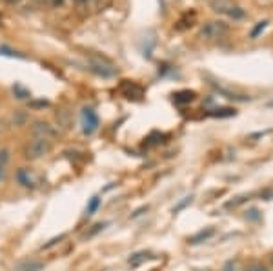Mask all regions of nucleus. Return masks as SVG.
<instances>
[{
  "instance_id": "obj_11",
  "label": "nucleus",
  "mask_w": 273,
  "mask_h": 271,
  "mask_svg": "<svg viewBox=\"0 0 273 271\" xmlns=\"http://www.w3.org/2000/svg\"><path fill=\"white\" fill-rule=\"evenodd\" d=\"M55 118H56V124H58L62 129H70L71 127V113L68 110H64V108L56 111Z\"/></svg>"
},
{
  "instance_id": "obj_2",
  "label": "nucleus",
  "mask_w": 273,
  "mask_h": 271,
  "mask_svg": "<svg viewBox=\"0 0 273 271\" xmlns=\"http://www.w3.org/2000/svg\"><path fill=\"white\" fill-rule=\"evenodd\" d=\"M51 149H53V140L39 139V137H35V139L27 144L26 155H24V157H26L27 160H39V158H42V157H46V155L51 153Z\"/></svg>"
},
{
  "instance_id": "obj_25",
  "label": "nucleus",
  "mask_w": 273,
  "mask_h": 271,
  "mask_svg": "<svg viewBox=\"0 0 273 271\" xmlns=\"http://www.w3.org/2000/svg\"><path fill=\"white\" fill-rule=\"evenodd\" d=\"M191 198H193V197H186V200H184V202H180V204H178V206H177V208H175L173 211H178V210H182V208H184V206H186V204H190V202H191Z\"/></svg>"
},
{
  "instance_id": "obj_3",
  "label": "nucleus",
  "mask_w": 273,
  "mask_h": 271,
  "mask_svg": "<svg viewBox=\"0 0 273 271\" xmlns=\"http://www.w3.org/2000/svg\"><path fill=\"white\" fill-rule=\"evenodd\" d=\"M228 24L222 22V20H209L206 22L202 27H200V37L206 40H219V39H224L228 35Z\"/></svg>"
},
{
  "instance_id": "obj_4",
  "label": "nucleus",
  "mask_w": 273,
  "mask_h": 271,
  "mask_svg": "<svg viewBox=\"0 0 273 271\" xmlns=\"http://www.w3.org/2000/svg\"><path fill=\"white\" fill-rule=\"evenodd\" d=\"M211 9L219 15H226V17L238 20L244 17V9L238 8L233 0H211Z\"/></svg>"
},
{
  "instance_id": "obj_20",
  "label": "nucleus",
  "mask_w": 273,
  "mask_h": 271,
  "mask_svg": "<svg viewBox=\"0 0 273 271\" xmlns=\"http://www.w3.org/2000/svg\"><path fill=\"white\" fill-rule=\"evenodd\" d=\"M0 55H8V57H20V58H24V55H18L17 51H13V49H8V48H0Z\"/></svg>"
},
{
  "instance_id": "obj_1",
  "label": "nucleus",
  "mask_w": 273,
  "mask_h": 271,
  "mask_svg": "<svg viewBox=\"0 0 273 271\" xmlns=\"http://www.w3.org/2000/svg\"><path fill=\"white\" fill-rule=\"evenodd\" d=\"M86 60H87V70L93 71L99 77H102V79H113L117 75V66L113 62H109L108 58L97 55V53H87Z\"/></svg>"
},
{
  "instance_id": "obj_24",
  "label": "nucleus",
  "mask_w": 273,
  "mask_h": 271,
  "mask_svg": "<svg viewBox=\"0 0 273 271\" xmlns=\"http://www.w3.org/2000/svg\"><path fill=\"white\" fill-rule=\"evenodd\" d=\"M8 149H2V151H0V166H4L6 162H8Z\"/></svg>"
},
{
  "instance_id": "obj_12",
  "label": "nucleus",
  "mask_w": 273,
  "mask_h": 271,
  "mask_svg": "<svg viewBox=\"0 0 273 271\" xmlns=\"http://www.w3.org/2000/svg\"><path fill=\"white\" fill-rule=\"evenodd\" d=\"M213 233H215V229H213V227H208L206 231H204V229H202V231H199V233H197V235L190 236V239H188V242H190V244H200V242L208 241V239L213 235Z\"/></svg>"
},
{
  "instance_id": "obj_21",
  "label": "nucleus",
  "mask_w": 273,
  "mask_h": 271,
  "mask_svg": "<svg viewBox=\"0 0 273 271\" xmlns=\"http://www.w3.org/2000/svg\"><path fill=\"white\" fill-rule=\"evenodd\" d=\"M64 239H66V235H58V236H55V239H51V241H49L48 244H44V246H42V249H49V248H51V246H55L56 242L64 241Z\"/></svg>"
},
{
  "instance_id": "obj_26",
  "label": "nucleus",
  "mask_w": 273,
  "mask_h": 271,
  "mask_svg": "<svg viewBox=\"0 0 273 271\" xmlns=\"http://www.w3.org/2000/svg\"><path fill=\"white\" fill-rule=\"evenodd\" d=\"M33 108H46V106H49V102L48 100H40V102H33Z\"/></svg>"
},
{
  "instance_id": "obj_19",
  "label": "nucleus",
  "mask_w": 273,
  "mask_h": 271,
  "mask_svg": "<svg viewBox=\"0 0 273 271\" xmlns=\"http://www.w3.org/2000/svg\"><path fill=\"white\" fill-rule=\"evenodd\" d=\"M266 26H268V20H262V22H259L255 27H253V31H252V39H257V37L262 33V31L266 29Z\"/></svg>"
},
{
  "instance_id": "obj_16",
  "label": "nucleus",
  "mask_w": 273,
  "mask_h": 271,
  "mask_svg": "<svg viewBox=\"0 0 273 271\" xmlns=\"http://www.w3.org/2000/svg\"><path fill=\"white\" fill-rule=\"evenodd\" d=\"M244 271H269V267L266 264L259 262V260H253V262H250L244 267Z\"/></svg>"
},
{
  "instance_id": "obj_34",
  "label": "nucleus",
  "mask_w": 273,
  "mask_h": 271,
  "mask_svg": "<svg viewBox=\"0 0 273 271\" xmlns=\"http://www.w3.org/2000/svg\"><path fill=\"white\" fill-rule=\"evenodd\" d=\"M269 108H273V100H271V102H269Z\"/></svg>"
},
{
  "instance_id": "obj_22",
  "label": "nucleus",
  "mask_w": 273,
  "mask_h": 271,
  "mask_svg": "<svg viewBox=\"0 0 273 271\" xmlns=\"http://www.w3.org/2000/svg\"><path fill=\"white\" fill-rule=\"evenodd\" d=\"M221 271H237V262L235 260H228V262H224Z\"/></svg>"
},
{
  "instance_id": "obj_17",
  "label": "nucleus",
  "mask_w": 273,
  "mask_h": 271,
  "mask_svg": "<svg viewBox=\"0 0 273 271\" xmlns=\"http://www.w3.org/2000/svg\"><path fill=\"white\" fill-rule=\"evenodd\" d=\"M13 93L17 95V98H20V100H24V98H29V96H31V93L27 91V89L22 88L20 84H15V86H13Z\"/></svg>"
},
{
  "instance_id": "obj_32",
  "label": "nucleus",
  "mask_w": 273,
  "mask_h": 271,
  "mask_svg": "<svg viewBox=\"0 0 273 271\" xmlns=\"http://www.w3.org/2000/svg\"><path fill=\"white\" fill-rule=\"evenodd\" d=\"M269 262H271V266H273V251L269 253Z\"/></svg>"
},
{
  "instance_id": "obj_14",
  "label": "nucleus",
  "mask_w": 273,
  "mask_h": 271,
  "mask_svg": "<svg viewBox=\"0 0 273 271\" xmlns=\"http://www.w3.org/2000/svg\"><path fill=\"white\" fill-rule=\"evenodd\" d=\"M215 89H217V91L221 93L222 96H226V98H230V100H250V96H246V95H237V93L228 91V89L221 88V86H215Z\"/></svg>"
},
{
  "instance_id": "obj_5",
  "label": "nucleus",
  "mask_w": 273,
  "mask_h": 271,
  "mask_svg": "<svg viewBox=\"0 0 273 271\" xmlns=\"http://www.w3.org/2000/svg\"><path fill=\"white\" fill-rule=\"evenodd\" d=\"M80 126H82L84 135H87V137L93 135L100 126L99 115L91 110V108H84L82 113H80Z\"/></svg>"
},
{
  "instance_id": "obj_8",
  "label": "nucleus",
  "mask_w": 273,
  "mask_h": 271,
  "mask_svg": "<svg viewBox=\"0 0 273 271\" xmlns=\"http://www.w3.org/2000/svg\"><path fill=\"white\" fill-rule=\"evenodd\" d=\"M120 91L122 95L126 96V98H133V100H140L144 95V89L140 88V86H137L135 82H131V80H124L120 86Z\"/></svg>"
},
{
  "instance_id": "obj_10",
  "label": "nucleus",
  "mask_w": 273,
  "mask_h": 271,
  "mask_svg": "<svg viewBox=\"0 0 273 271\" xmlns=\"http://www.w3.org/2000/svg\"><path fill=\"white\" fill-rule=\"evenodd\" d=\"M44 269V262H40V260H24V262H20L17 267H15V271H42Z\"/></svg>"
},
{
  "instance_id": "obj_23",
  "label": "nucleus",
  "mask_w": 273,
  "mask_h": 271,
  "mask_svg": "<svg viewBox=\"0 0 273 271\" xmlns=\"http://www.w3.org/2000/svg\"><path fill=\"white\" fill-rule=\"evenodd\" d=\"M106 227V222H99V224H95V226H93V229H91L89 233H86V236H93L95 235V233H99L100 229H104Z\"/></svg>"
},
{
  "instance_id": "obj_6",
  "label": "nucleus",
  "mask_w": 273,
  "mask_h": 271,
  "mask_svg": "<svg viewBox=\"0 0 273 271\" xmlns=\"http://www.w3.org/2000/svg\"><path fill=\"white\" fill-rule=\"evenodd\" d=\"M31 133H33V137L49 140H53L56 137V129L49 122H46V120H35L31 124Z\"/></svg>"
},
{
  "instance_id": "obj_29",
  "label": "nucleus",
  "mask_w": 273,
  "mask_h": 271,
  "mask_svg": "<svg viewBox=\"0 0 273 271\" xmlns=\"http://www.w3.org/2000/svg\"><path fill=\"white\" fill-rule=\"evenodd\" d=\"M6 179V170H4V166H0V182Z\"/></svg>"
},
{
  "instance_id": "obj_15",
  "label": "nucleus",
  "mask_w": 273,
  "mask_h": 271,
  "mask_svg": "<svg viewBox=\"0 0 273 271\" xmlns=\"http://www.w3.org/2000/svg\"><path fill=\"white\" fill-rule=\"evenodd\" d=\"M99 206H100V197H91L89 198V202H87V206H86V215L87 217H91V215H95L97 213V210H99Z\"/></svg>"
},
{
  "instance_id": "obj_28",
  "label": "nucleus",
  "mask_w": 273,
  "mask_h": 271,
  "mask_svg": "<svg viewBox=\"0 0 273 271\" xmlns=\"http://www.w3.org/2000/svg\"><path fill=\"white\" fill-rule=\"evenodd\" d=\"M62 4H64V0H53L51 8H58V6H62Z\"/></svg>"
},
{
  "instance_id": "obj_27",
  "label": "nucleus",
  "mask_w": 273,
  "mask_h": 271,
  "mask_svg": "<svg viewBox=\"0 0 273 271\" xmlns=\"http://www.w3.org/2000/svg\"><path fill=\"white\" fill-rule=\"evenodd\" d=\"M37 2L42 6H49V8H51V4H53V0H37Z\"/></svg>"
},
{
  "instance_id": "obj_9",
  "label": "nucleus",
  "mask_w": 273,
  "mask_h": 271,
  "mask_svg": "<svg viewBox=\"0 0 273 271\" xmlns=\"http://www.w3.org/2000/svg\"><path fill=\"white\" fill-rule=\"evenodd\" d=\"M195 91H190V89H182V91H177L173 95L175 104H190V102L195 100Z\"/></svg>"
},
{
  "instance_id": "obj_30",
  "label": "nucleus",
  "mask_w": 273,
  "mask_h": 271,
  "mask_svg": "<svg viewBox=\"0 0 273 271\" xmlns=\"http://www.w3.org/2000/svg\"><path fill=\"white\" fill-rule=\"evenodd\" d=\"M22 0H6V4H9V6H17V4H20Z\"/></svg>"
},
{
  "instance_id": "obj_7",
  "label": "nucleus",
  "mask_w": 273,
  "mask_h": 271,
  "mask_svg": "<svg viewBox=\"0 0 273 271\" xmlns=\"http://www.w3.org/2000/svg\"><path fill=\"white\" fill-rule=\"evenodd\" d=\"M17 180L20 186H24V188H37V184H39V177H37V173L33 170H29V167H20V170L17 171Z\"/></svg>"
},
{
  "instance_id": "obj_33",
  "label": "nucleus",
  "mask_w": 273,
  "mask_h": 271,
  "mask_svg": "<svg viewBox=\"0 0 273 271\" xmlns=\"http://www.w3.org/2000/svg\"><path fill=\"white\" fill-rule=\"evenodd\" d=\"M100 2H102V6H104L106 2H108V0H97V4H100Z\"/></svg>"
},
{
  "instance_id": "obj_13",
  "label": "nucleus",
  "mask_w": 273,
  "mask_h": 271,
  "mask_svg": "<svg viewBox=\"0 0 273 271\" xmlns=\"http://www.w3.org/2000/svg\"><path fill=\"white\" fill-rule=\"evenodd\" d=\"M149 258H151V255L147 253V251H139V253L131 255L128 262H130V266L137 267V266H140L142 262H146V260H149Z\"/></svg>"
},
{
  "instance_id": "obj_18",
  "label": "nucleus",
  "mask_w": 273,
  "mask_h": 271,
  "mask_svg": "<svg viewBox=\"0 0 273 271\" xmlns=\"http://www.w3.org/2000/svg\"><path fill=\"white\" fill-rule=\"evenodd\" d=\"M209 115L211 117H231V115H235V110H231V108H221V110L209 111Z\"/></svg>"
},
{
  "instance_id": "obj_35",
  "label": "nucleus",
  "mask_w": 273,
  "mask_h": 271,
  "mask_svg": "<svg viewBox=\"0 0 273 271\" xmlns=\"http://www.w3.org/2000/svg\"><path fill=\"white\" fill-rule=\"evenodd\" d=\"M0 22H2V17H0Z\"/></svg>"
},
{
  "instance_id": "obj_31",
  "label": "nucleus",
  "mask_w": 273,
  "mask_h": 271,
  "mask_svg": "<svg viewBox=\"0 0 273 271\" xmlns=\"http://www.w3.org/2000/svg\"><path fill=\"white\" fill-rule=\"evenodd\" d=\"M73 2H77V4H84V2H87V0H73Z\"/></svg>"
}]
</instances>
